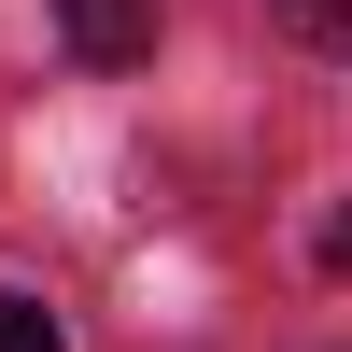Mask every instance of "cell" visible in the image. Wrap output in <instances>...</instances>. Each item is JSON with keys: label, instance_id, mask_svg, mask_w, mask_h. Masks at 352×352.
<instances>
[{"label": "cell", "instance_id": "cell-3", "mask_svg": "<svg viewBox=\"0 0 352 352\" xmlns=\"http://www.w3.org/2000/svg\"><path fill=\"white\" fill-rule=\"evenodd\" d=\"M0 352H71V338H56L43 296H0Z\"/></svg>", "mask_w": 352, "mask_h": 352}, {"label": "cell", "instance_id": "cell-4", "mask_svg": "<svg viewBox=\"0 0 352 352\" xmlns=\"http://www.w3.org/2000/svg\"><path fill=\"white\" fill-rule=\"evenodd\" d=\"M324 268H338V282H352V212H324Z\"/></svg>", "mask_w": 352, "mask_h": 352}, {"label": "cell", "instance_id": "cell-2", "mask_svg": "<svg viewBox=\"0 0 352 352\" xmlns=\"http://www.w3.org/2000/svg\"><path fill=\"white\" fill-rule=\"evenodd\" d=\"M296 43H324V56H352V0H268Z\"/></svg>", "mask_w": 352, "mask_h": 352}, {"label": "cell", "instance_id": "cell-1", "mask_svg": "<svg viewBox=\"0 0 352 352\" xmlns=\"http://www.w3.org/2000/svg\"><path fill=\"white\" fill-rule=\"evenodd\" d=\"M56 28H71V56H85V71L155 56V0H56Z\"/></svg>", "mask_w": 352, "mask_h": 352}]
</instances>
